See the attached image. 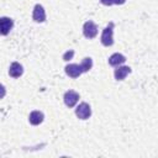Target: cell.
<instances>
[{
	"instance_id": "cell-1",
	"label": "cell",
	"mask_w": 158,
	"mask_h": 158,
	"mask_svg": "<svg viewBox=\"0 0 158 158\" xmlns=\"http://www.w3.org/2000/svg\"><path fill=\"white\" fill-rule=\"evenodd\" d=\"M114 26L115 23L114 22H110L104 30H102V33H101V43L106 47L109 46H112L114 44Z\"/></svg>"
},
{
	"instance_id": "cell-2",
	"label": "cell",
	"mask_w": 158,
	"mask_h": 158,
	"mask_svg": "<svg viewBox=\"0 0 158 158\" xmlns=\"http://www.w3.org/2000/svg\"><path fill=\"white\" fill-rule=\"evenodd\" d=\"M75 115L80 120H86L91 116V107L88 102H80L75 109Z\"/></svg>"
},
{
	"instance_id": "cell-3",
	"label": "cell",
	"mask_w": 158,
	"mask_h": 158,
	"mask_svg": "<svg viewBox=\"0 0 158 158\" xmlns=\"http://www.w3.org/2000/svg\"><path fill=\"white\" fill-rule=\"evenodd\" d=\"M14 27V21L7 17V16H2L0 17V36H6L10 33V31Z\"/></svg>"
},
{
	"instance_id": "cell-4",
	"label": "cell",
	"mask_w": 158,
	"mask_h": 158,
	"mask_svg": "<svg viewBox=\"0 0 158 158\" xmlns=\"http://www.w3.org/2000/svg\"><path fill=\"white\" fill-rule=\"evenodd\" d=\"M83 35L86 37V38H94L96 35H98V26L93 22V21H86L84 25H83Z\"/></svg>"
},
{
	"instance_id": "cell-5",
	"label": "cell",
	"mask_w": 158,
	"mask_h": 158,
	"mask_svg": "<svg viewBox=\"0 0 158 158\" xmlns=\"http://www.w3.org/2000/svg\"><path fill=\"white\" fill-rule=\"evenodd\" d=\"M79 94L74 90H68L65 91L64 96H63V100H64V104L68 106V107H73L75 106V104L79 101Z\"/></svg>"
},
{
	"instance_id": "cell-6",
	"label": "cell",
	"mask_w": 158,
	"mask_h": 158,
	"mask_svg": "<svg viewBox=\"0 0 158 158\" xmlns=\"http://www.w3.org/2000/svg\"><path fill=\"white\" fill-rule=\"evenodd\" d=\"M32 19L36 22H44L46 21V11H44L42 5H40V4L35 5L33 12H32Z\"/></svg>"
},
{
	"instance_id": "cell-7",
	"label": "cell",
	"mask_w": 158,
	"mask_h": 158,
	"mask_svg": "<svg viewBox=\"0 0 158 158\" xmlns=\"http://www.w3.org/2000/svg\"><path fill=\"white\" fill-rule=\"evenodd\" d=\"M64 70H65V74H67L68 77H70V78H78V77H80L81 73H83L79 64H68V65L64 68Z\"/></svg>"
},
{
	"instance_id": "cell-8",
	"label": "cell",
	"mask_w": 158,
	"mask_h": 158,
	"mask_svg": "<svg viewBox=\"0 0 158 158\" xmlns=\"http://www.w3.org/2000/svg\"><path fill=\"white\" fill-rule=\"evenodd\" d=\"M131 73V68L126 67V65H118L115 70H114V75L116 80H123L126 78L127 74Z\"/></svg>"
},
{
	"instance_id": "cell-9",
	"label": "cell",
	"mask_w": 158,
	"mask_h": 158,
	"mask_svg": "<svg viewBox=\"0 0 158 158\" xmlns=\"http://www.w3.org/2000/svg\"><path fill=\"white\" fill-rule=\"evenodd\" d=\"M22 73H23V68H22V65H21L20 63L12 62V63L10 64V68H9V75H10V77H12V78H19V77L22 75Z\"/></svg>"
},
{
	"instance_id": "cell-10",
	"label": "cell",
	"mask_w": 158,
	"mask_h": 158,
	"mask_svg": "<svg viewBox=\"0 0 158 158\" xmlns=\"http://www.w3.org/2000/svg\"><path fill=\"white\" fill-rule=\"evenodd\" d=\"M43 118H44L43 112L37 111V110H36V111H32V112L30 114V116H28V121H30V123L33 125V126H37V125L42 123V122H43Z\"/></svg>"
},
{
	"instance_id": "cell-11",
	"label": "cell",
	"mask_w": 158,
	"mask_h": 158,
	"mask_svg": "<svg viewBox=\"0 0 158 158\" xmlns=\"http://www.w3.org/2000/svg\"><path fill=\"white\" fill-rule=\"evenodd\" d=\"M125 62H126V57L121 53H114L109 58V64L112 65V67H118V65L123 64Z\"/></svg>"
},
{
	"instance_id": "cell-12",
	"label": "cell",
	"mask_w": 158,
	"mask_h": 158,
	"mask_svg": "<svg viewBox=\"0 0 158 158\" xmlns=\"http://www.w3.org/2000/svg\"><path fill=\"white\" fill-rule=\"evenodd\" d=\"M91 67H93V59H91L90 57H85V58L83 59L81 64H80L81 72H83V73H86V72H89V70L91 69Z\"/></svg>"
},
{
	"instance_id": "cell-13",
	"label": "cell",
	"mask_w": 158,
	"mask_h": 158,
	"mask_svg": "<svg viewBox=\"0 0 158 158\" xmlns=\"http://www.w3.org/2000/svg\"><path fill=\"white\" fill-rule=\"evenodd\" d=\"M100 2L102 5L111 6V5H122L126 2V0H100Z\"/></svg>"
},
{
	"instance_id": "cell-14",
	"label": "cell",
	"mask_w": 158,
	"mask_h": 158,
	"mask_svg": "<svg viewBox=\"0 0 158 158\" xmlns=\"http://www.w3.org/2000/svg\"><path fill=\"white\" fill-rule=\"evenodd\" d=\"M73 56H74V51H68V52H65L63 54V59L64 60H69V59H72Z\"/></svg>"
},
{
	"instance_id": "cell-15",
	"label": "cell",
	"mask_w": 158,
	"mask_h": 158,
	"mask_svg": "<svg viewBox=\"0 0 158 158\" xmlns=\"http://www.w3.org/2000/svg\"><path fill=\"white\" fill-rule=\"evenodd\" d=\"M5 95H6V89L2 84H0V99H2Z\"/></svg>"
}]
</instances>
